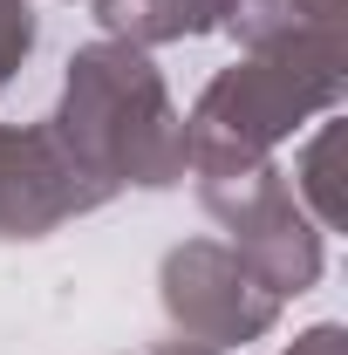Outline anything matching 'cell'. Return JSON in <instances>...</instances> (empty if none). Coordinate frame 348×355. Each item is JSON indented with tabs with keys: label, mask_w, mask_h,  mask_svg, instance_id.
Returning <instances> with one entry per match:
<instances>
[{
	"label": "cell",
	"mask_w": 348,
	"mask_h": 355,
	"mask_svg": "<svg viewBox=\"0 0 348 355\" xmlns=\"http://www.w3.org/2000/svg\"><path fill=\"white\" fill-rule=\"evenodd\" d=\"M48 130L110 191H123V184L171 191L184 178V116H177L157 62L130 42L103 35V42L69 55V76H62Z\"/></svg>",
	"instance_id": "cell-1"
},
{
	"label": "cell",
	"mask_w": 348,
	"mask_h": 355,
	"mask_svg": "<svg viewBox=\"0 0 348 355\" xmlns=\"http://www.w3.org/2000/svg\"><path fill=\"white\" fill-rule=\"evenodd\" d=\"M348 96V42H280L246 48L232 69L198 89L184 116V171L218 178L260 164L280 144L321 116H335Z\"/></svg>",
	"instance_id": "cell-2"
},
{
	"label": "cell",
	"mask_w": 348,
	"mask_h": 355,
	"mask_svg": "<svg viewBox=\"0 0 348 355\" xmlns=\"http://www.w3.org/2000/svg\"><path fill=\"white\" fill-rule=\"evenodd\" d=\"M198 205L225 225V246L253 266V280L273 301H294V294H307L321 280V266H328L321 239L328 232L301 212L294 184H287V171L273 157L218 171V178H198Z\"/></svg>",
	"instance_id": "cell-3"
},
{
	"label": "cell",
	"mask_w": 348,
	"mask_h": 355,
	"mask_svg": "<svg viewBox=\"0 0 348 355\" xmlns=\"http://www.w3.org/2000/svg\"><path fill=\"white\" fill-rule=\"evenodd\" d=\"M157 301H164V321H171L184 342H205V349H246L273 335V321L287 301H273L253 266L239 260L225 239H184L164 253L157 266Z\"/></svg>",
	"instance_id": "cell-4"
},
{
	"label": "cell",
	"mask_w": 348,
	"mask_h": 355,
	"mask_svg": "<svg viewBox=\"0 0 348 355\" xmlns=\"http://www.w3.org/2000/svg\"><path fill=\"white\" fill-rule=\"evenodd\" d=\"M110 198L116 191L89 178L48 123H0V239H48Z\"/></svg>",
	"instance_id": "cell-5"
},
{
	"label": "cell",
	"mask_w": 348,
	"mask_h": 355,
	"mask_svg": "<svg viewBox=\"0 0 348 355\" xmlns=\"http://www.w3.org/2000/svg\"><path fill=\"white\" fill-rule=\"evenodd\" d=\"M103 35L130 48H171V42H198V35H225L239 0H89Z\"/></svg>",
	"instance_id": "cell-6"
},
{
	"label": "cell",
	"mask_w": 348,
	"mask_h": 355,
	"mask_svg": "<svg viewBox=\"0 0 348 355\" xmlns=\"http://www.w3.org/2000/svg\"><path fill=\"white\" fill-rule=\"evenodd\" d=\"M348 0H239L225 35L246 48H280V42H348Z\"/></svg>",
	"instance_id": "cell-7"
},
{
	"label": "cell",
	"mask_w": 348,
	"mask_h": 355,
	"mask_svg": "<svg viewBox=\"0 0 348 355\" xmlns=\"http://www.w3.org/2000/svg\"><path fill=\"white\" fill-rule=\"evenodd\" d=\"M335 150H342V123H335V116H321V123H314V137L301 144V157H294V171H287L294 198H301V212L321 225V232H342V184H335Z\"/></svg>",
	"instance_id": "cell-8"
},
{
	"label": "cell",
	"mask_w": 348,
	"mask_h": 355,
	"mask_svg": "<svg viewBox=\"0 0 348 355\" xmlns=\"http://www.w3.org/2000/svg\"><path fill=\"white\" fill-rule=\"evenodd\" d=\"M28 55H35V7L28 0H0V89L21 76Z\"/></svg>",
	"instance_id": "cell-9"
},
{
	"label": "cell",
	"mask_w": 348,
	"mask_h": 355,
	"mask_svg": "<svg viewBox=\"0 0 348 355\" xmlns=\"http://www.w3.org/2000/svg\"><path fill=\"white\" fill-rule=\"evenodd\" d=\"M150 355H218V349H205V342H184V335H177V342H157Z\"/></svg>",
	"instance_id": "cell-10"
}]
</instances>
